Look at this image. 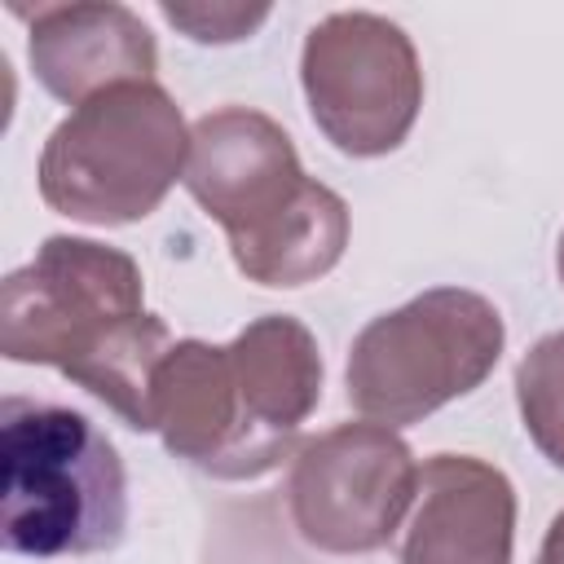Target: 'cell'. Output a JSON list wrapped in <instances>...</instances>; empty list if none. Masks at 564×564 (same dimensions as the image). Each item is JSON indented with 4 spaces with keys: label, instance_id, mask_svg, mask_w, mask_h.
<instances>
[{
    "label": "cell",
    "instance_id": "obj_1",
    "mask_svg": "<svg viewBox=\"0 0 564 564\" xmlns=\"http://www.w3.org/2000/svg\"><path fill=\"white\" fill-rule=\"evenodd\" d=\"M128 529L119 449L66 405L4 397L0 405V542L9 555H97Z\"/></svg>",
    "mask_w": 564,
    "mask_h": 564
},
{
    "label": "cell",
    "instance_id": "obj_2",
    "mask_svg": "<svg viewBox=\"0 0 564 564\" xmlns=\"http://www.w3.org/2000/svg\"><path fill=\"white\" fill-rule=\"evenodd\" d=\"M189 128L167 88L119 84L75 106L44 141L40 198L84 225L145 220L185 176Z\"/></svg>",
    "mask_w": 564,
    "mask_h": 564
},
{
    "label": "cell",
    "instance_id": "obj_3",
    "mask_svg": "<svg viewBox=\"0 0 564 564\" xmlns=\"http://www.w3.org/2000/svg\"><path fill=\"white\" fill-rule=\"evenodd\" d=\"M141 300L145 282L128 251L53 234L0 286V352L84 388L154 317Z\"/></svg>",
    "mask_w": 564,
    "mask_h": 564
},
{
    "label": "cell",
    "instance_id": "obj_4",
    "mask_svg": "<svg viewBox=\"0 0 564 564\" xmlns=\"http://www.w3.org/2000/svg\"><path fill=\"white\" fill-rule=\"evenodd\" d=\"M507 344L502 313L467 286H432L361 326L348 352V401L383 427L419 423L480 388Z\"/></svg>",
    "mask_w": 564,
    "mask_h": 564
},
{
    "label": "cell",
    "instance_id": "obj_5",
    "mask_svg": "<svg viewBox=\"0 0 564 564\" xmlns=\"http://www.w3.org/2000/svg\"><path fill=\"white\" fill-rule=\"evenodd\" d=\"M300 84L313 123L352 159L397 150L423 106V70L410 35L366 9L330 13L304 35Z\"/></svg>",
    "mask_w": 564,
    "mask_h": 564
},
{
    "label": "cell",
    "instance_id": "obj_6",
    "mask_svg": "<svg viewBox=\"0 0 564 564\" xmlns=\"http://www.w3.org/2000/svg\"><path fill=\"white\" fill-rule=\"evenodd\" d=\"M419 489L410 445L383 423H339L295 449L286 511L326 555H370L405 524Z\"/></svg>",
    "mask_w": 564,
    "mask_h": 564
},
{
    "label": "cell",
    "instance_id": "obj_7",
    "mask_svg": "<svg viewBox=\"0 0 564 564\" xmlns=\"http://www.w3.org/2000/svg\"><path fill=\"white\" fill-rule=\"evenodd\" d=\"M181 181L225 229L234 256L278 229L313 185L282 123L251 106H220L189 128Z\"/></svg>",
    "mask_w": 564,
    "mask_h": 564
},
{
    "label": "cell",
    "instance_id": "obj_8",
    "mask_svg": "<svg viewBox=\"0 0 564 564\" xmlns=\"http://www.w3.org/2000/svg\"><path fill=\"white\" fill-rule=\"evenodd\" d=\"M516 489L471 454H432L401 524V564H511Z\"/></svg>",
    "mask_w": 564,
    "mask_h": 564
},
{
    "label": "cell",
    "instance_id": "obj_9",
    "mask_svg": "<svg viewBox=\"0 0 564 564\" xmlns=\"http://www.w3.org/2000/svg\"><path fill=\"white\" fill-rule=\"evenodd\" d=\"M26 35L35 79L70 106H84L119 84H150L159 70L150 26L110 0L35 4Z\"/></svg>",
    "mask_w": 564,
    "mask_h": 564
},
{
    "label": "cell",
    "instance_id": "obj_10",
    "mask_svg": "<svg viewBox=\"0 0 564 564\" xmlns=\"http://www.w3.org/2000/svg\"><path fill=\"white\" fill-rule=\"evenodd\" d=\"M242 423H247V463L251 480L273 471L322 401V352L313 330L300 317L269 313L238 330L229 344Z\"/></svg>",
    "mask_w": 564,
    "mask_h": 564
},
{
    "label": "cell",
    "instance_id": "obj_11",
    "mask_svg": "<svg viewBox=\"0 0 564 564\" xmlns=\"http://www.w3.org/2000/svg\"><path fill=\"white\" fill-rule=\"evenodd\" d=\"M150 423L167 454L194 463L216 480H251L247 423L225 344L176 339L154 370Z\"/></svg>",
    "mask_w": 564,
    "mask_h": 564
},
{
    "label": "cell",
    "instance_id": "obj_12",
    "mask_svg": "<svg viewBox=\"0 0 564 564\" xmlns=\"http://www.w3.org/2000/svg\"><path fill=\"white\" fill-rule=\"evenodd\" d=\"M516 401L533 445L564 471V330L542 335L516 366Z\"/></svg>",
    "mask_w": 564,
    "mask_h": 564
},
{
    "label": "cell",
    "instance_id": "obj_13",
    "mask_svg": "<svg viewBox=\"0 0 564 564\" xmlns=\"http://www.w3.org/2000/svg\"><path fill=\"white\" fill-rule=\"evenodd\" d=\"M163 18L198 44H234L269 18V4H163Z\"/></svg>",
    "mask_w": 564,
    "mask_h": 564
},
{
    "label": "cell",
    "instance_id": "obj_14",
    "mask_svg": "<svg viewBox=\"0 0 564 564\" xmlns=\"http://www.w3.org/2000/svg\"><path fill=\"white\" fill-rule=\"evenodd\" d=\"M538 564H564V511L551 520V529L542 538V551H538Z\"/></svg>",
    "mask_w": 564,
    "mask_h": 564
},
{
    "label": "cell",
    "instance_id": "obj_15",
    "mask_svg": "<svg viewBox=\"0 0 564 564\" xmlns=\"http://www.w3.org/2000/svg\"><path fill=\"white\" fill-rule=\"evenodd\" d=\"M555 273H560V282H564V238H560V251H555Z\"/></svg>",
    "mask_w": 564,
    "mask_h": 564
}]
</instances>
